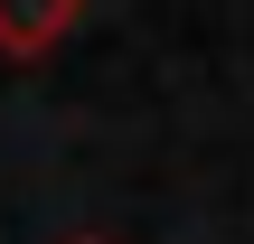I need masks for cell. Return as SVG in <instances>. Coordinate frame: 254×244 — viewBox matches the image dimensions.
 <instances>
[{
    "label": "cell",
    "instance_id": "obj_1",
    "mask_svg": "<svg viewBox=\"0 0 254 244\" xmlns=\"http://www.w3.org/2000/svg\"><path fill=\"white\" fill-rule=\"evenodd\" d=\"M85 19V0H0V56H47V47H66V28Z\"/></svg>",
    "mask_w": 254,
    "mask_h": 244
},
{
    "label": "cell",
    "instance_id": "obj_2",
    "mask_svg": "<svg viewBox=\"0 0 254 244\" xmlns=\"http://www.w3.org/2000/svg\"><path fill=\"white\" fill-rule=\"evenodd\" d=\"M66 244H113V235H66Z\"/></svg>",
    "mask_w": 254,
    "mask_h": 244
}]
</instances>
